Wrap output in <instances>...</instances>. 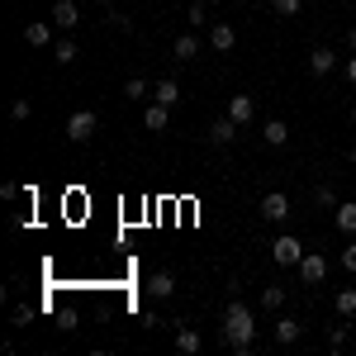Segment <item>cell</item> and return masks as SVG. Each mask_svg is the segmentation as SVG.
<instances>
[{"mask_svg": "<svg viewBox=\"0 0 356 356\" xmlns=\"http://www.w3.org/2000/svg\"><path fill=\"white\" fill-rule=\"evenodd\" d=\"M252 337H257V314L243 300H228V309H223V342L238 356H247L252 352Z\"/></svg>", "mask_w": 356, "mask_h": 356, "instance_id": "6da1fadb", "label": "cell"}, {"mask_svg": "<svg viewBox=\"0 0 356 356\" xmlns=\"http://www.w3.org/2000/svg\"><path fill=\"white\" fill-rule=\"evenodd\" d=\"M271 257H275V266H300L304 261V243L295 238V233H280L271 243Z\"/></svg>", "mask_w": 356, "mask_h": 356, "instance_id": "7a4b0ae2", "label": "cell"}, {"mask_svg": "<svg viewBox=\"0 0 356 356\" xmlns=\"http://www.w3.org/2000/svg\"><path fill=\"white\" fill-rule=\"evenodd\" d=\"M95 129H100V114L95 110H76L72 119H67V138H72V143H90Z\"/></svg>", "mask_w": 356, "mask_h": 356, "instance_id": "3957f363", "label": "cell"}, {"mask_svg": "<svg viewBox=\"0 0 356 356\" xmlns=\"http://www.w3.org/2000/svg\"><path fill=\"white\" fill-rule=\"evenodd\" d=\"M290 209H295V200L285 191H271V195H261V219H271V223H285L290 219Z\"/></svg>", "mask_w": 356, "mask_h": 356, "instance_id": "277c9868", "label": "cell"}, {"mask_svg": "<svg viewBox=\"0 0 356 356\" xmlns=\"http://www.w3.org/2000/svg\"><path fill=\"white\" fill-rule=\"evenodd\" d=\"M48 15H53V24L62 29V33H72V29L81 24V5H76V0H57Z\"/></svg>", "mask_w": 356, "mask_h": 356, "instance_id": "5b68a950", "label": "cell"}, {"mask_svg": "<svg viewBox=\"0 0 356 356\" xmlns=\"http://www.w3.org/2000/svg\"><path fill=\"white\" fill-rule=\"evenodd\" d=\"M53 19H33V24H24V43L29 48H53L57 38H53Z\"/></svg>", "mask_w": 356, "mask_h": 356, "instance_id": "8992f818", "label": "cell"}, {"mask_svg": "<svg viewBox=\"0 0 356 356\" xmlns=\"http://www.w3.org/2000/svg\"><path fill=\"white\" fill-rule=\"evenodd\" d=\"M328 275V257H318V252H304V261H300V280L304 285H318Z\"/></svg>", "mask_w": 356, "mask_h": 356, "instance_id": "52a82bcc", "label": "cell"}, {"mask_svg": "<svg viewBox=\"0 0 356 356\" xmlns=\"http://www.w3.org/2000/svg\"><path fill=\"white\" fill-rule=\"evenodd\" d=\"M209 48H214V53H233V48H238V29L233 24H209Z\"/></svg>", "mask_w": 356, "mask_h": 356, "instance_id": "ba28073f", "label": "cell"}, {"mask_svg": "<svg viewBox=\"0 0 356 356\" xmlns=\"http://www.w3.org/2000/svg\"><path fill=\"white\" fill-rule=\"evenodd\" d=\"M228 119H233L238 129H247V124L257 119V100H252V95H233V100H228Z\"/></svg>", "mask_w": 356, "mask_h": 356, "instance_id": "9c48e42d", "label": "cell"}, {"mask_svg": "<svg viewBox=\"0 0 356 356\" xmlns=\"http://www.w3.org/2000/svg\"><path fill=\"white\" fill-rule=\"evenodd\" d=\"M147 295H152V300H171V295H176V275L171 271H152L147 275Z\"/></svg>", "mask_w": 356, "mask_h": 356, "instance_id": "30bf717a", "label": "cell"}, {"mask_svg": "<svg viewBox=\"0 0 356 356\" xmlns=\"http://www.w3.org/2000/svg\"><path fill=\"white\" fill-rule=\"evenodd\" d=\"M152 100H157V105H166V110H176V105H181V86L171 81V76L152 81Z\"/></svg>", "mask_w": 356, "mask_h": 356, "instance_id": "8fae6325", "label": "cell"}, {"mask_svg": "<svg viewBox=\"0 0 356 356\" xmlns=\"http://www.w3.org/2000/svg\"><path fill=\"white\" fill-rule=\"evenodd\" d=\"M76 57H81V48L72 43V33H62V38L53 43V62H57V67H72Z\"/></svg>", "mask_w": 356, "mask_h": 356, "instance_id": "7c38bea8", "label": "cell"}, {"mask_svg": "<svg viewBox=\"0 0 356 356\" xmlns=\"http://www.w3.org/2000/svg\"><path fill=\"white\" fill-rule=\"evenodd\" d=\"M332 67H337L332 48H314V53H309V72H314V76H332Z\"/></svg>", "mask_w": 356, "mask_h": 356, "instance_id": "4fadbf2b", "label": "cell"}, {"mask_svg": "<svg viewBox=\"0 0 356 356\" xmlns=\"http://www.w3.org/2000/svg\"><path fill=\"white\" fill-rule=\"evenodd\" d=\"M124 100H129V105H147V100H152V86L143 81V76H129V81H124Z\"/></svg>", "mask_w": 356, "mask_h": 356, "instance_id": "5bb4252c", "label": "cell"}, {"mask_svg": "<svg viewBox=\"0 0 356 356\" xmlns=\"http://www.w3.org/2000/svg\"><path fill=\"white\" fill-rule=\"evenodd\" d=\"M233 138H238V124H233V119H214V124H209V143H214V147H228Z\"/></svg>", "mask_w": 356, "mask_h": 356, "instance_id": "9a60e30c", "label": "cell"}, {"mask_svg": "<svg viewBox=\"0 0 356 356\" xmlns=\"http://www.w3.org/2000/svg\"><path fill=\"white\" fill-rule=\"evenodd\" d=\"M261 138H266L271 147H285V143H290V124H285V119H266V124H261Z\"/></svg>", "mask_w": 356, "mask_h": 356, "instance_id": "2e32d148", "label": "cell"}, {"mask_svg": "<svg viewBox=\"0 0 356 356\" xmlns=\"http://www.w3.org/2000/svg\"><path fill=\"white\" fill-rule=\"evenodd\" d=\"M300 318H275V342L280 347H290V342H300Z\"/></svg>", "mask_w": 356, "mask_h": 356, "instance_id": "e0dca14e", "label": "cell"}, {"mask_svg": "<svg viewBox=\"0 0 356 356\" xmlns=\"http://www.w3.org/2000/svg\"><path fill=\"white\" fill-rule=\"evenodd\" d=\"M332 309H337V318H352L356 314V290L352 285H342V290L332 295Z\"/></svg>", "mask_w": 356, "mask_h": 356, "instance_id": "ac0fdd59", "label": "cell"}, {"mask_svg": "<svg viewBox=\"0 0 356 356\" xmlns=\"http://www.w3.org/2000/svg\"><path fill=\"white\" fill-rule=\"evenodd\" d=\"M166 105H157V100H152V105H143V124H147V129H152V134H162L166 129Z\"/></svg>", "mask_w": 356, "mask_h": 356, "instance_id": "d6986e66", "label": "cell"}, {"mask_svg": "<svg viewBox=\"0 0 356 356\" xmlns=\"http://www.w3.org/2000/svg\"><path fill=\"white\" fill-rule=\"evenodd\" d=\"M200 347H204V337H200V332H195V328H176V352L195 356V352H200Z\"/></svg>", "mask_w": 356, "mask_h": 356, "instance_id": "ffe728a7", "label": "cell"}, {"mask_svg": "<svg viewBox=\"0 0 356 356\" xmlns=\"http://www.w3.org/2000/svg\"><path fill=\"white\" fill-rule=\"evenodd\" d=\"M332 223H337L342 233H356V204H337V209H332Z\"/></svg>", "mask_w": 356, "mask_h": 356, "instance_id": "44dd1931", "label": "cell"}, {"mask_svg": "<svg viewBox=\"0 0 356 356\" xmlns=\"http://www.w3.org/2000/svg\"><path fill=\"white\" fill-rule=\"evenodd\" d=\"M176 57H181V62L200 57V38H195V33H181V38H176Z\"/></svg>", "mask_w": 356, "mask_h": 356, "instance_id": "7402d4cb", "label": "cell"}, {"mask_svg": "<svg viewBox=\"0 0 356 356\" xmlns=\"http://www.w3.org/2000/svg\"><path fill=\"white\" fill-rule=\"evenodd\" d=\"M280 304H285V285H266V290H261V309H280Z\"/></svg>", "mask_w": 356, "mask_h": 356, "instance_id": "603a6c76", "label": "cell"}, {"mask_svg": "<svg viewBox=\"0 0 356 356\" xmlns=\"http://www.w3.org/2000/svg\"><path fill=\"white\" fill-rule=\"evenodd\" d=\"M271 10L280 19H295V15H304V0H271Z\"/></svg>", "mask_w": 356, "mask_h": 356, "instance_id": "cb8c5ba5", "label": "cell"}, {"mask_svg": "<svg viewBox=\"0 0 356 356\" xmlns=\"http://www.w3.org/2000/svg\"><path fill=\"white\" fill-rule=\"evenodd\" d=\"M342 342H347V323H328V347L337 352Z\"/></svg>", "mask_w": 356, "mask_h": 356, "instance_id": "d4e9b609", "label": "cell"}, {"mask_svg": "<svg viewBox=\"0 0 356 356\" xmlns=\"http://www.w3.org/2000/svg\"><path fill=\"white\" fill-rule=\"evenodd\" d=\"M314 200H318L323 209H337V204H342V200H337V195H332L328 186H318V191H314Z\"/></svg>", "mask_w": 356, "mask_h": 356, "instance_id": "484cf974", "label": "cell"}, {"mask_svg": "<svg viewBox=\"0 0 356 356\" xmlns=\"http://www.w3.org/2000/svg\"><path fill=\"white\" fill-rule=\"evenodd\" d=\"M29 318H33V304H15V318H10V323H15V328H24Z\"/></svg>", "mask_w": 356, "mask_h": 356, "instance_id": "4316f807", "label": "cell"}, {"mask_svg": "<svg viewBox=\"0 0 356 356\" xmlns=\"http://www.w3.org/2000/svg\"><path fill=\"white\" fill-rule=\"evenodd\" d=\"M186 19H191L195 29H200L204 19H209V10H204V0H195V5H191V15H186Z\"/></svg>", "mask_w": 356, "mask_h": 356, "instance_id": "83f0119b", "label": "cell"}, {"mask_svg": "<svg viewBox=\"0 0 356 356\" xmlns=\"http://www.w3.org/2000/svg\"><path fill=\"white\" fill-rule=\"evenodd\" d=\"M29 114H33L29 100H15V105H10V119H29Z\"/></svg>", "mask_w": 356, "mask_h": 356, "instance_id": "f1b7e54d", "label": "cell"}, {"mask_svg": "<svg viewBox=\"0 0 356 356\" xmlns=\"http://www.w3.org/2000/svg\"><path fill=\"white\" fill-rule=\"evenodd\" d=\"M342 266H347V271L356 275V243H347V247H342Z\"/></svg>", "mask_w": 356, "mask_h": 356, "instance_id": "f546056e", "label": "cell"}, {"mask_svg": "<svg viewBox=\"0 0 356 356\" xmlns=\"http://www.w3.org/2000/svg\"><path fill=\"white\" fill-rule=\"evenodd\" d=\"M15 195H24V186H15V181H5V186H0V200H15Z\"/></svg>", "mask_w": 356, "mask_h": 356, "instance_id": "4dcf8cb0", "label": "cell"}, {"mask_svg": "<svg viewBox=\"0 0 356 356\" xmlns=\"http://www.w3.org/2000/svg\"><path fill=\"white\" fill-rule=\"evenodd\" d=\"M347 81L356 86V53H352V62H347Z\"/></svg>", "mask_w": 356, "mask_h": 356, "instance_id": "1f68e13d", "label": "cell"}, {"mask_svg": "<svg viewBox=\"0 0 356 356\" xmlns=\"http://www.w3.org/2000/svg\"><path fill=\"white\" fill-rule=\"evenodd\" d=\"M347 48H352V53H356V24L347 29Z\"/></svg>", "mask_w": 356, "mask_h": 356, "instance_id": "d6a6232c", "label": "cell"}, {"mask_svg": "<svg viewBox=\"0 0 356 356\" xmlns=\"http://www.w3.org/2000/svg\"><path fill=\"white\" fill-rule=\"evenodd\" d=\"M352 129H356V105H352Z\"/></svg>", "mask_w": 356, "mask_h": 356, "instance_id": "836d02e7", "label": "cell"}, {"mask_svg": "<svg viewBox=\"0 0 356 356\" xmlns=\"http://www.w3.org/2000/svg\"><path fill=\"white\" fill-rule=\"evenodd\" d=\"M352 166H356V147H352Z\"/></svg>", "mask_w": 356, "mask_h": 356, "instance_id": "e575fe53", "label": "cell"}]
</instances>
